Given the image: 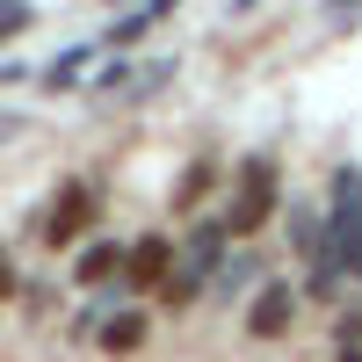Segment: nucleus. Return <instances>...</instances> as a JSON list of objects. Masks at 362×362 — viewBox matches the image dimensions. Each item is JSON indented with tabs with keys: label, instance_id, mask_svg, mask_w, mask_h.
<instances>
[{
	"label": "nucleus",
	"instance_id": "4",
	"mask_svg": "<svg viewBox=\"0 0 362 362\" xmlns=\"http://www.w3.org/2000/svg\"><path fill=\"white\" fill-rule=\"evenodd\" d=\"M174 239L167 232H145V239H131V254H124V290H153L160 297V283L174 276Z\"/></svg>",
	"mask_w": 362,
	"mask_h": 362
},
{
	"label": "nucleus",
	"instance_id": "8",
	"mask_svg": "<svg viewBox=\"0 0 362 362\" xmlns=\"http://www.w3.org/2000/svg\"><path fill=\"white\" fill-rule=\"evenodd\" d=\"M174 8H181V0H145V8H138V15H124V22H116V29H109V44H116V51H131V44L145 37V29H153V22H167Z\"/></svg>",
	"mask_w": 362,
	"mask_h": 362
},
{
	"label": "nucleus",
	"instance_id": "7",
	"mask_svg": "<svg viewBox=\"0 0 362 362\" xmlns=\"http://www.w3.org/2000/svg\"><path fill=\"white\" fill-rule=\"evenodd\" d=\"M145 334H153V319H145V312H109L102 334H95V348H102V355H138Z\"/></svg>",
	"mask_w": 362,
	"mask_h": 362
},
{
	"label": "nucleus",
	"instance_id": "14",
	"mask_svg": "<svg viewBox=\"0 0 362 362\" xmlns=\"http://www.w3.org/2000/svg\"><path fill=\"white\" fill-rule=\"evenodd\" d=\"M341 362H362V348H341Z\"/></svg>",
	"mask_w": 362,
	"mask_h": 362
},
{
	"label": "nucleus",
	"instance_id": "12",
	"mask_svg": "<svg viewBox=\"0 0 362 362\" xmlns=\"http://www.w3.org/2000/svg\"><path fill=\"white\" fill-rule=\"evenodd\" d=\"M29 22H37V8H29V0H0V44H8V37H22Z\"/></svg>",
	"mask_w": 362,
	"mask_h": 362
},
{
	"label": "nucleus",
	"instance_id": "2",
	"mask_svg": "<svg viewBox=\"0 0 362 362\" xmlns=\"http://www.w3.org/2000/svg\"><path fill=\"white\" fill-rule=\"evenodd\" d=\"M326 232H334L341 276H362V167H341L326 189Z\"/></svg>",
	"mask_w": 362,
	"mask_h": 362
},
{
	"label": "nucleus",
	"instance_id": "13",
	"mask_svg": "<svg viewBox=\"0 0 362 362\" xmlns=\"http://www.w3.org/2000/svg\"><path fill=\"white\" fill-rule=\"evenodd\" d=\"M15 290H22V268H15V254H8V247H0V305H8Z\"/></svg>",
	"mask_w": 362,
	"mask_h": 362
},
{
	"label": "nucleus",
	"instance_id": "5",
	"mask_svg": "<svg viewBox=\"0 0 362 362\" xmlns=\"http://www.w3.org/2000/svg\"><path fill=\"white\" fill-rule=\"evenodd\" d=\"M297 319V290L290 283H261L254 305H247V341H283Z\"/></svg>",
	"mask_w": 362,
	"mask_h": 362
},
{
	"label": "nucleus",
	"instance_id": "11",
	"mask_svg": "<svg viewBox=\"0 0 362 362\" xmlns=\"http://www.w3.org/2000/svg\"><path fill=\"white\" fill-rule=\"evenodd\" d=\"M87 58H95V44H73V51H66V58H58V66L44 73V87H73V80L87 73Z\"/></svg>",
	"mask_w": 362,
	"mask_h": 362
},
{
	"label": "nucleus",
	"instance_id": "10",
	"mask_svg": "<svg viewBox=\"0 0 362 362\" xmlns=\"http://www.w3.org/2000/svg\"><path fill=\"white\" fill-rule=\"evenodd\" d=\"M254 276H261V268H254V254H225V268H218L210 283H218V297H232V290H247Z\"/></svg>",
	"mask_w": 362,
	"mask_h": 362
},
{
	"label": "nucleus",
	"instance_id": "9",
	"mask_svg": "<svg viewBox=\"0 0 362 362\" xmlns=\"http://www.w3.org/2000/svg\"><path fill=\"white\" fill-rule=\"evenodd\" d=\"M210 189H218V167H210V160H189V174L174 181V210H189V203H203Z\"/></svg>",
	"mask_w": 362,
	"mask_h": 362
},
{
	"label": "nucleus",
	"instance_id": "1",
	"mask_svg": "<svg viewBox=\"0 0 362 362\" xmlns=\"http://www.w3.org/2000/svg\"><path fill=\"white\" fill-rule=\"evenodd\" d=\"M276 203H283V174H276V160H247V167H239V181H232L225 232H232V239H254L268 218H276Z\"/></svg>",
	"mask_w": 362,
	"mask_h": 362
},
{
	"label": "nucleus",
	"instance_id": "15",
	"mask_svg": "<svg viewBox=\"0 0 362 362\" xmlns=\"http://www.w3.org/2000/svg\"><path fill=\"white\" fill-rule=\"evenodd\" d=\"M247 8H254V0H232V15H247Z\"/></svg>",
	"mask_w": 362,
	"mask_h": 362
},
{
	"label": "nucleus",
	"instance_id": "3",
	"mask_svg": "<svg viewBox=\"0 0 362 362\" xmlns=\"http://www.w3.org/2000/svg\"><path fill=\"white\" fill-rule=\"evenodd\" d=\"M95 210H102L95 181H66V189L51 196V210H44L37 239H44V247H73V239H87V225H95Z\"/></svg>",
	"mask_w": 362,
	"mask_h": 362
},
{
	"label": "nucleus",
	"instance_id": "6",
	"mask_svg": "<svg viewBox=\"0 0 362 362\" xmlns=\"http://www.w3.org/2000/svg\"><path fill=\"white\" fill-rule=\"evenodd\" d=\"M124 254H131V247H116V239H87L80 261H73V290H109V283H124Z\"/></svg>",
	"mask_w": 362,
	"mask_h": 362
}]
</instances>
